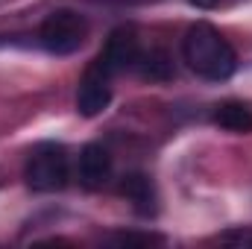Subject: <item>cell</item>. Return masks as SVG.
<instances>
[{
  "instance_id": "cell-6",
  "label": "cell",
  "mask_w": 252,
  "mask_h": 249,
  "mask_svg": "<svg viewBox=\"0 0 252 249\" xmlns=\"http://www.w3.org/2000/svg\"><path fill=\"white\" fill-rule=\"evenodd\" d=\"M112 179V153L103 144H85L79 153V182L88 190H97Z\"/></svg>"
},
{
  "instance_id": "cell-3",
  "label": "cell",
  "mask_w": 252,
  "mask_h": 249,
  "mask_svg": "<svg viewBox=\"0 0 252 249\" xmlns=\"http://www.w3.org/2000/svg\"><path fill=\"white\" fill-rule=\"evenodd\" d=\"M88 35V24L79 12L73 9H56L44 18L41 30H38V41L47 53L53 56H70L82 47Z\"/></svg>"
},
{
  "instance_id": "cell-9",
  "label": "cell",
  "mask_w": 252,
  "mask_h": 249,
  "mask_svg": "<svg viewBox=\"0 0 252 249\" xmlns=\"http://www.w3.org/2000/svg\"><path fill=\"white\" fill-rule=\"evenodd\" d=\"M214 124L226 132H252V109L244 103H223L214 112Z\"/></svg>"
},
{
  "instance_id": "cell-1",
  "label": "cell",
  "mask_w": 252,
  "mask_h": 249,
  "mask_svg": "<svg viewBox=\"0 0 252 249\" xmlns=\"http://www.w3.org/2000/svg\"><path fill=\"white\" fill-rule=\"evenodd\" d=\"M182 56L196 76L211 79V82H223L238 70L235 47L220 35V30H214L205 21L188 27L182 38Z\"/></svg>"
},
{
  "instance_id": "cell-2",
  "label": "cell",
  "mask_w": 252,
  "mask_h": 249,
  "mask_svg": "<svg viewBox=\"0 0 252 249\" xmlns=\"http://www.w3.org/2000/svg\"><path fill=\"white\" fill-rule=\"evenodd\" d=\"M70 176V161H67V150L56 141H44L38 147H32L27 167H24V179L35 193H53L67 185Z\"/></svg>"
},
{
  "instance_id": "cell-10",
  "label": "cell",
  "mask_w": 252,
  "mask_h": 249,
  "mask_svg": "<svg viewBox=\"0 0 252 249\" xmlns=\"http://www.w3.org/2000/svg\"><path fill=\"white\" fill-rule=\"evenodd\" d=\"M109 244H115V247H150V244H164V238H158V235H132V232H121V235H112Z\"/></svg>"
},
{
  "instance_id": "cell-5",
  "label": "cell",
  "mask_w": 252,
  "mask_h": 249,
  "mask_svg": "<svg viewBox=\"0 0 252 249\" xmlns=\"http://www.w3.org/2000/svg\"><path fill=\"white\" fill-rule=\"evenodd\" d=\"M112 76L103 73L97 64H91L85 70V76L79 79V88H76V112L82 118H97L109 109L112 103Z\"/></svg>"
},
{
  "instance_id": "cell-8",
  "label": "cell",
  "mask_w": 252,
  "mask_h": 249,
  "mask_svg": "<svg viewBox=\"0 0 252 249\" xmlns=\"http://www.w3.org/2000/svg\"><path fill=\"white\" fill-rule=\"evenodd\" d=\"M135 70L144 76V79H153V82H164L173 76V62L164 50H150V53H138V62Z\"/></svg>"
},
{
  "instance_id": "cell-4",
  "label": "cell",
  "mask_w": 252,
  "mask_h": 249,
  "mask_svg": "<svg viewBox=\"0 0 252 249\" xmlns=\"http://www.w3.org/2000/svg\"><path fill=\"white\" fill-rule=\"evenodd\" d=\"M138 53H141V47H138L135 30H132V27H118V30L109 35L103 53L94 59V64H97L103 73L118 76V73H124V70H129V67H135Z\"/></svg>"
},
{
  "instance_id": "cell-7",
  "label": "cell",
  "mask_w": 252,
  "mask_h": 249,
  "mask_svg": "<svg viewBox=\"0 0 252 249\" xmlns=\"http://www.w3.org/2000/svg\"><path fill=\"white\" fill-rule=\"evenodd\" d=\"M121 193L126 196V202H132V208L141 217H156L158 193H156V185H153V179L147 173H129V176H124Z\"/></svg>"
},
{
  "instance_id": "cell-11",
  "label": "cell",
  "mask_w": 252,
  "mask_h": 249,
  "mask_svg": "<svg viewBox=\"0 0 252 249\" xmlns=\"http://www.w3.org/2000/svg\"><path fill=\"white\" fill-rule=\"evenodd\" d=\"M220 244L229 247H252V229H229L220 235Z\"/></svg>"
},
{
  "instance_id": "cell-12",
  "label": "cell",
  "mask_w": 252,
  "mask_h": 249,
  "mask_svg": "<svg viewBox=\"0 0 252 249\" xmlns=\"http://www.w3.org/2000/svg\"><path fill=\"white\" fill-rule=\"evenodd\" d=\"M190 3H193L196 9H217L223 0H190Z\"/></svg>"
}]
</instances>
